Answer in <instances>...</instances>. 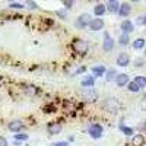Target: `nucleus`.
Here are the masks:
<instances>
[{"instance_id": "1", "label": "nucleus", "mask_w": 146, "mask_h": 146, "mask_svg": "<svg viewBox=\"0 0 146 146\" xmlns=\"http://www.w3.org/2000/svg\"><path fill=\"white\" fill-rule=\"evenodd\" d=\"M72 47H73V50H75V53H78V54H86L88 50H89V44L85 40H75Z\"/></svg>"}, {"instance_id": "2", "label": "nucleus", "mask_w": 146, "mask_h": 146, "mask_svg": "<svg viewBox=\"0 0 146 146\" xmlns=\"http://www.w3.org/2000/svg\"><path fill=\"white\" fill-rule=\"evenodd\" d=\"M102 108L108 113H117L118 108H120V102L115 98H107L102 104Z\"/></svg>"}, {"instance_id": "3", "label": "nucleus", "mask_w": 146, "mask_h": 146, "mask_svg": "<svg viewBox=\"0 0 146 146\" xmlns=\"http://www.w3.org/2000/svg\"><path fill=\"white\" fill-rule=\"evenodd\" d=\"M80 96L85 101H88V102H94V101L98 100V94L95 92L94 88H83L80 91Z\"/></svg>"}, {"instance_id": "4", "label": "nucleus", "mask_w": 146, "mask_h": 146, "mask_svg": "<svg viewBox=\"0 0 146 146\" xmlns=\"http://www.w3.org/2000/svg\"><path fill=\"white\" fill-rule=\"evenodd\" d=\"M88 131H89V136H91L92 139H100V137L102 136V133H104V129H102V126H101V124L94 123V124H91V126H89Z\"/></svg>"}, {"instance_id": "5", "label": "nucleus", "mask_w": 146, "mask_h": 146, "mask_svg": "<svg viewBox=\"0 0 146 146\" xmlns=\"http://www.w3.org/2000/svg\"><path fill=\"white\" fill-rule=\"evenodd\" d=\"M91 15H88V13H82L78 19H76V22H75V27L76 28H86V27H89V23H91Z\"/></svg>"}, {"instance_id": "6", "label": "nucleus", "mask_w": 146, "mask_h": 146, "mask_svg": "<svg viewBox=\"0 0 146 146\" xmlns=\"http://www.w3.org/2000/svg\"><path fill=\"white\" fill-rule=\"evenodd\" d=\"M113 48H114V40L110 36L108 32H105L104 34V41H102V50L108 53V51H111Z\"/></svg>"}, {"instance_id": "7", "label": "nucleus", "mask_w": 146, "mask_h": 146, "mask_svg": "<svg viewBox=\"0 0 146 146\" xmlns=\"http://www.w3.org/2000/svg\"><path fill=\"white\" fill-rule=\"evenodd\" d=\"M88 28H89L91 31H101V29L104 28V21H102L101 18H95V19L91 21V23H89Z\"/></svg>"}, {"instance_id": "8", "label": "nucleus", "mask_w": 146, "mask_h": 146, "mask_svg": "<svg viewBox=\"0 0 146 146\" xmlns=\"http://www.w3.org/2000/svg\"><path fill=\"white\" fill-rule=\"evenodd\" d=\"M120 29L123 31V34H130L133 32V29H135V25H133V22H130L129 19H124L123 22L120 23Z\"/></svg>"}, {"instance_id": "9", "label": "nucleus", "mask_w": 146, "mask_h": 146, "mask_svg": "<svg viewBox=\"0 0 146 146\" xmlns=\"http://www.w3.org/2000/svg\"><path fill=\"white\" fill-rule=\"evenodd\" d=\"M129 63H130V56L127 53H120L117 57V64L120 67H126V66H129Z\"/></svg>"}, {"instance_id": "10", "label": "nucleus", "mask_w": 146, "mask_h": 146, "mask_svg": "<svg viewBox=\"0 0 146 146\" xmlns=\"http://www.w3.org/2000/svg\"><path fill=\"white\" fill-rule=\"evenodd\" d=\"M47 131L50 136H54V135H58L62 131V124L60 123H50L47 126Z\"/></svg>"}, {"instance_id": "11", "label": "nucleus", "mask_w": 146, "mask_h": 146, "mask_svg": "<svg viewBox=\"0 0 146 146\" xmlns=\"http://www.w3.org/2000/svg\"><path fill=\"white\" fill-rule=\"evenodd\" d=\"M130 12H131V6H130V3H121V5H120L118 15H120L121 18L129 16V15H130Z\"/></svg>"}, {"instance_id": "12", "label": "nucleus", "mask_w": 146, "mask_h": 146, "mask_svg": "<svg viewBox=\"0 0 146 146\" xmlns=\"http://www.w3.org/2000/svg\"><path fill=\"white\" fill-rule=\"evenodd\" d=\"M115 83L118 85V86H126V85H129V76L126 75V73H120V75H117V78H115Z\"/></svg>"}, {"instance_id": "13", "label": "nucleus", "mask_w": 146, "mask_h": 146, "mask_svg": "<svg viewBox=\"0 0 146 146\" xmlns=\"http://www.w3.org/2000/svg\"><path fill=\"white\" fill-rule=\"evenodd\" d=\"M7 127H9L10 131H19L23 127V123L21 120H13V121H10V123L7 124Z\"/></svg>"}, {"instance_id": "14", "label": "nucleus", "mask_w": 146, "mask_h": 146, "mask_svg": "<svg viewBox=\"0 0 146 146\" xmlns=\"http://www.w3.org/2000/svg\"><path fill=\"white\" fill-rule=\"evenodd\" d=\"M91 72L95 75V78H98V76H104L105 73H107V70H105V67H104L102 64H100V66H94V67L91 69Z\"/></svg>"}, {"instance_id": "15", "label": "nucleus", "mask_w": 146, "mask_h": 146, "mask_svg": "<svg viewBox=\"0 0 146 146\" xmlns=\"http://www.w3.org/2000/svg\"><path fill=\"white\" fill-rule=\"evenodd\" d=\"M143 143H145L143 135H133V137H131V145L133 146H143Z\"/></svg>"}, {"instance_id": "16", "label": "nucleus", "mask_w": 146, "mask_h": 146, "mask_svg": "<svg viewBox=\"0 0 146 146\" xmlns=\"http://www.w3.org/2000/svg\"><path fill=\"white\" fill-rule=\"evenodd\" d=\"M107 9L110 12H113V13H117V12L120 10V3L115 2V0H111V2L107 3Z\"/></svg>"}, {"instance_id": "17", "label": "nucleus", "mask_w": 146, "mask_h": 146, "mask_svg": "<svg viewBox=\"0 0 146 146\" xmlns=\"http://www.w3.org/2000/svg\"><path fill=\"white\" fill-rule=\"evenodd\" d=\"M105 10H107V6L102 5V3H98V5L94 7V13H95L96 16H102V15L105 13Z\"/></svg>"}, {"instance_id": "18", "label": "nucleus", "mask_w": 146, "mask_h": 146, "mask_svg": "<svg viewBox=\"0 0 146 146\" xmlns=\"http://www.w3.org/2000/svg\"><path fill=\"white\" fill-rule=\"evenodd\" d=\"M146 47V41L145 38H136L135 41H133V48L135 50H142V48Z\"/></svg>"}, {"instance_id": "19", "label": "nucleus", "mask_w": 146, "mask_h": 146, "mask_svg": "<svg viewBox=\"0 0 146 146\" xmlns=\"http://www.w3.org/2000/svg\"><path fill=\"white\" fill-rule=\"evenodd\" d=\"M94 85H95V78L94 76H88V78H85L82 80V86H85V88H92Z\"/></svg>"}, {"instance_id": "20", "label": "nucleus", "mask_w": 146, "mask_h": 146, "mask_svg": "<svg viewBox=\"0 0 146 146\" xmlns=\"http://www.w3.org/2000/svg\"><path fill=\"white\" fill-rule=\"evenodd\" d=\"M25 94H27L28 96H35L36 94H38V88L34 86V85H29V86L25 88Z\"/></svg>"}, {"instance_id": "21", "label": "nucleus", "mask_w": 146, "mask_h": 146, "mask_svg": "<svg viewBox=\"0 0 146 146\" xmlns=\"http://www.w3.org/2000/svg\"><path fill=\"white\" fill-rule=\"evenodd\" d=\"M135 83L142 89V88H146V78L145 76H136L135 78Z\"/></svg>"}, {"instance_id": "22", "label": "nucleus", "mask_w": 146, "mask_h": 146, "mask_svg": "<svg viewBox=\"0 0 146 146\" xmlns=\"http://www.w3.org/2000/svg\"><path fill=\"white\" fill-rule=\"evenodd\" d=\"M129 41H130V36H129L127 34H121V35L118 36V44H120V45H127Z\"/></svg>"}, {"instance_id": "23", "label": "nucleus", "mask_w": 146, "mask_h": 146, "mask_svg": "<svg viewBox=\"0 0 146 146\" xmlns=\"http://www.w3.org/2000/svg\"><path fill=\"white\" fill-rule=\"evenodd\" d=\"M105 78H107V80H108V82L114 80V79L117 78V72H115L114 69H110V70L105 73Z\"/></svg>"}, {"instance_id": "24", "label": "nucleus", "mask_w": 146, "mask_h": 146, "mask_svg": "<svg viewBox=\"0 0 146 146\" xmlns=\"http://www.w3.org/2000/svg\"><path fill=\"white\" fill-rule=\"evenodd\" d=\"M127 89H129L130 92H135V94L140 91V88H139L137 85L135 83V80H131V82H129V85H127Z\"/></svg>"}, {"instance_id": "25", "label": "nucleus", "mask_w": 146, "mask_h": 146, "mask_svg": "<svg viewBox=\"0 0 146 146\" xmlns=\"http://www.w3.org/2000/svg\"><path fill=\"white\" fill-rule=\"evenodd\" d=\"M120 130L123 131L126 136H131L133 133H135V131H133V129H131V127H126V126H123V124H120Z\"/></svg>"}, {"instance_id": "26", "label": "nucleus", "mask_w": 146, "mask_h": 146, "mask_svg": "<svg viewBox=\"0 0 146 146\" xmlns=\"http://www.w3.org/2000/svg\"><path fill=\"white\" fill-rule=\"evenodd\" d=\"M56 15H57L58 18H62V19H66V18H67V12H66V9H60V10L56 12Z\"/></svg>"}, {"instance_id": "27", "label": "nucleus", "mask_w": 146, "mask_h": 146, "mask_svg": "<svg viewBox=\"0 0 146 146\" xmlns=\"http://www.w3.org/2000/svg\"><path fill=\"white\" fill-rule=\"evenodd\" d=\"M135 66H136V67H143V66H145V60H143V58H136Z\"/></svg>"}, {"instance_id": "28", "label": "nucleus", "mask_w": 146, "mask_h": 146, "mask_svg": "<svg viewBox=\"0 0 146 146\" xmlns=\"http://www.w3.org/2000/svg\"><path fill=\"white\" fill-rule=\"evenodd\" d=\"M136 23L137 25H145V15H140L136 18Z\"/></svg>"}, {"instance_id": "29", "label": "nucleus", "mask_w": 146, "mask_h": 146, "mask_svg": "<svg viewBox=\"0 0 146 146\" xmlns=\"http://www.w3.org/2000/svg\"><path fill=\"white\" fill-rule=\"evenodd\" d=\"M9 7H13V9H23L25 6H23L22 3H10V5H9Z\"/></svg>"}, {"instance_id": "30", "label": "nucleus", "mask_w": 146, "mask_h": 146, "mask_svg": "<svg viewBox=\"0 0 146 146\" xmlns=\"http://www.w3.org/2000/svg\"><path fill=\"white\" fill-rule=\"evenodd\" d=\"M28 135H16V139L18 140H28Z\"/></svg>"}, {"instance_id": "31", "label": "nucleus", "mask_w": 146, "mask_h": 146, "mask_svg": "<svg viewBox=\"0 0 146 146\" xmlns=\"http://www.w3.org/2000/svg\"><path fill=\"white\" fill-rule=\"evenodd\" d=\"M53 146H69L67 142H57V143H53Z\"/></svg>"}, {"instance_id": "32", "label": "nucleus", "mask_w": 146, "mask_h": 146, "mask_svg": "<svg viewBox=\"0 0 146 146\" xmlns=\"http://www.w3.org/2000/svg\"><path fill=\"white\" fill-rule=\"evenodd\" d=\"M0 146H7V140L2 136H0Z\"/></svg>"}, {"instance_id": "33", "label": "nucleus", "mask_w": 146, "mask_h": 146, "mask_svg": "<svg viewBox=\"0 0 146 146\" xmlns=\"http://www.w3.org/2000/svg\"><path fill=\"white\" fill-rule=\"evenodd\" d=\"M28 6H29L31 9H36V7H38V6H36V3H35V2H28Z\"/></svg>"}, {"instance_id": "34", "label": "nucleus", "mask_w": 146, "mask_h": 146, "mask_svg": "<svg viewBox=\"0 0 146 146\" xmlns=\"http://www.w3.org/2000/svg\"><path fill=\"white\" fill-rule=\"evenodd\" d=\"M63 5L66 6V9H69V7H72V5H73V2H64Z\"/></svg>"}, {"instance_id": "35", "label": "nucleus", "mask_w": 146, "mask_h": 146, "mask_svg": "<svg viewBox=\"0 0 146 146\" xmlns=\"http://www.w3.org/2000/svg\"><path fill=\"white\" fill-rule=\"evenodd\" d=\"M143 101H146V94H145V96H143Z\"/></svg>"}, {"instance_id": "36", "label": "nucleus", "mask_w": 146, "mask_h": 146, "mask_svg": "<svg viewBox=\"0 0 146 146\" xmlns=\"http://www.w3.org/2000/svg\"><path fill=\"white\" fill-rule=\"evenodd\" d=\"M145 25H146V13H145Z\"/></svg>"}, {"instance_id": "37", "label": "nucleus", "mask_w": 146, "mask_h": 146, "mask_svg": "<svg viewBox=\"0 0 146 146\" xmlns=\"http://www.w3.org/2000/svg\"><path fill=\"white\" fill-rule=\"evenodd\" d=\"M145 56H146V47H145Z\"/></svg>"}, {"instance_id": "38", "label": "nucleus", "mask_w": 146, "mask_h": 146, "mask_svg": "<svg viewBox=\"0 0 146 146\" xmlns=\"http://www.w3.org/2000/svg\"><path fill=\"white\" fill-rule=\"evenodd\" d=\"M145 111H146V107H145Z\"/></svg>"}]
</instances>
